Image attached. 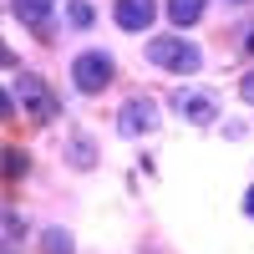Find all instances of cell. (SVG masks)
<instances>
[{"label": "cell", "instance_id": "cell-1", "mask_svg": "<svg viewBox=\"0 0 254 254\" xmlns=\"http://www.w3.org/2000/svg\"><path fill=\"white\" fill-rule=\"evenodd\" d=\"M147 61H153V66H163V71L188 76V71L203 66V51L193 46V41H178V36H153V41H147Z\"/></svg>", "mask_w": 254, "mask_h": 254}, {"label": "cell", "instance_id": "cell-2", "mask_svg": "<svg viewBox=\"0 0 254 254\" xmlns=\"http://www.w3.org/2000/svg\"><path fill=\"white\" fill-rule=\"evenodd\" d=\"M15 87H20V97H26V107H31V117L41 122V127H51V122H61V102L51 97V87L41 76H31V71H20L15 76Z\"/></svg>", "mask_w": 254, "mask_h": 254}, {"label": "cell", "instance_id": "cell-3", "mask_svg": "<svg viewBox=\"0 0 254 254\" xmlns=\"http://www.w3.org/2000/svg\"><path fill=\"white\" fill-rule=\"evenodd\" d=\"M71 81L81 92H102L112 81V56L107 51H81L76 61H71Z\"/></svg>", "mask_w": 254, "mask_h": 254}, {"label": "cell", "instance_id": "cell-4", "mask_svg": "<svg viewBox=\"0 0 254 254\" xmlns=\"http://www.w3.org/2000/svg\"><path fill=\"white\" fill-rule=\"evenodd\" d=\"M117 127L127 137H137V132H153L158 127V107L147 97H132V102H122V112H117Z\"/></svg>", "mask_w": 254, "mask_h": 254}, {"label": "cell", "instance_id": "cell-5", "mask_svg": "<svg viewBox=\"0 0 254 254\" xmlns=\"http://www.w3.org/2000/svg\"><path fill=\"white\" fill-rule=\"evenodd\" d=\"M173 107H178L183 122H193V127L219 122V102H214V97H203V92H178V97H173Z\"/></svg>", "mask_w": 254, "mask_h": 254}, {"label": "cell", "instance_id": "cell-6", "mask_svg": "<svg viewBox=\"0 0 254 254\" xmlns=\"http://www.w3.org/2000/svg\"><path fill=\"white\" fill-rule=\"evenodd\" d=\"M112 20H117V26L122 31H147V26H153V20H158V5H153V0H117V5H112Z\"/></svg>", "mask_w": 254, "mask_h": 254}, {"label": "cell", "instance_id": "cell-7", "mask_svg": "<svg viewBox=\"0 0 254 254\" xmlns=\"http://www.w3.org/2000/svg\"><path fill=\"white\" fill-rule=\"evenodd\" d=\"M10 15L20 20V26H31L36 36L51 31V0H10Z\"/></svg>", "mask_w": 254, "mask_h": 254}, {"label": "cell", "instance_id": "cell-8", "mask_svg": "<svg viewBox=\"0 0 254 254\" xmlns=\"http://www.w3.org/2000/svg\"><path fill=\"white\" fill-rule=\"evenodd\" d=\"M168 20H173V26H198L203 20V0H168Z\"/></svg>", "mask_w": 254, "mask_h": 254}, {"label": "cell", "instance_id": "cell-9", "mask_svg": "<svg viewBox=\"0 0 254 254\" xmlns=\"http://www.w3.org/2000/svg\"><path fill=\"white\" fill-rule=\"evenodd\" d=\"M41 239H46V254H71V234L66 229H46Z\"/></svg>", "mask_w": 254, "mask_h": 254}, {"label": "cell", "instance_id": "cell-10", "mask_svg": "<svg viewBox=\"0 0 254 254\" xmlns=\"http://www.w3.org/2000/svg\"><path fill=\"white\" fill-rule=\"evenodd\" d=\"M26 173V153L20 147H5V178H20Z\"/></svg>", "mask_w": 254, "mask_h": 254}, {"label": "cell", "instance_id": "cell-11", "mask_svg": "<svg viewBox=\"0 0 254 254\" xmlns=\"http://www.w3.org/2000/svg\"><path fill=\"white\" fill-rule=\"evenodd\" d=\"M66 15H71V26H92V5H87V0H71Z\"/></svg>", "mask_w": 254, "mask_h": 254}, {"label": "cell", "instance_id": "cell-12", "mask_svg": "<svg viewBox=\"0 0 254 254\" xmlns=\"http://www.w3.org/2000/svg\"><path fill=\"white\" fill-rule=\"evenodd\" d=\"M71 158H76V168H92V142L76 137V142H71Z\"/></svg>", "mask_w": 254, "mask_h": 254}, {"label": "cell", "instance_id": "cell-13", "mask_svg": "<svg viewBox=\"0 0 254 254\" xmlns=\"http://www.w3.org/2000/svg\"><path fill=\"white\" fill-rule=\"evenodd\" d=\"M239 92H244V97H249V102H254V71H249V76H244V81H239Z\"/></svg>", "mask_w": 254, "mask_h": 254}, {"label": "cell", "instance_id": "cell-14", "mask_svg": "<svg viewBox=\"0 0 254 254\" xmlns=\"http://www.w3.org/2000/svg\"><path fill=\"white\" fill-rule=\"evenodd\" d=\"M244 208H249V219H254V188H249V198H244Z\"/></svg>", "mask_w": 254, "mask_h": 254}, {"label": "cell", "instance_id": "cell-15", "mask_svg": "<svg viewBox=\"0 0 254 254\" xmlns=\"http://www.w3.org/2000/svg\"><path fill=\"white\" fill-rule=\"evenodd\" d=\"M244 46H249V51H254V31H249V41H244Z\"/></svg>", "mask_w": 254, "mask_h": 254}, {"label": "cell", "instance_id": "cell-16", "mask_svg": "<svg viewBox=\"0 0 254 254\" xmlns=\"http://www.w3.org/2000/svg\"><path fill=\"white\" fill-rule=\"evenodd\" d=\"M229 5H244V0H229Z\"/></svg>", "mask_w": 254, "mask_h": 254}]
</instances>
